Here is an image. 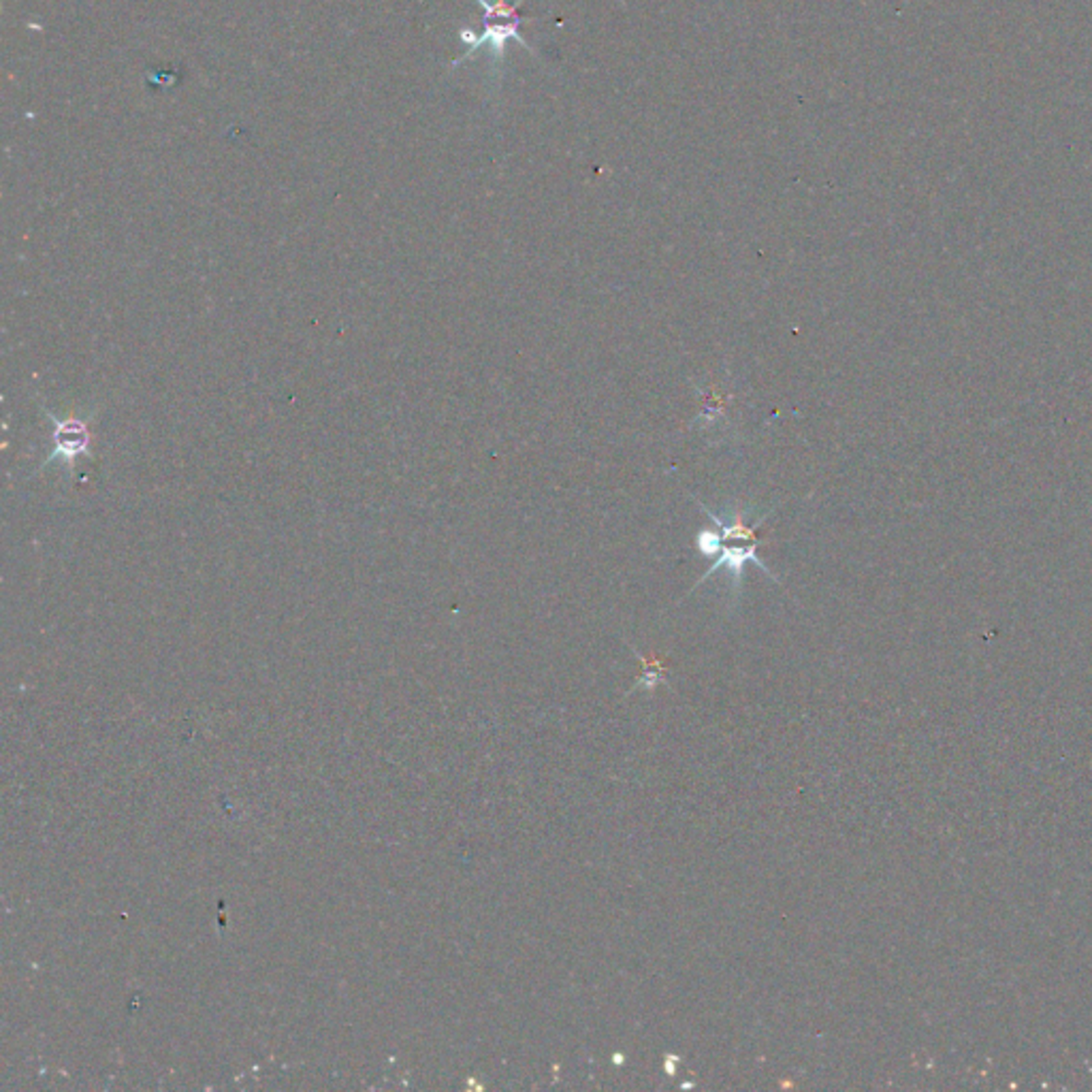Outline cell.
Returning a JSON list of instances; mask_svg holds the SVG:
<instances>
[{"instance_id": "1", "label": "cell", "mask_w": 1092, "mask_h": 1092, "mask_svg": "<svg viewBox=\"0 0 1092 1092\" xmlns=\"http://www.w3.org/2000/svg\"><path fill=\"white\" fill-rule=\"evenodd\" d=\"M50 421L53 425V446L47 461L63 459L68 466H73L77 457L90 453V432H88V425L84 421L75 419V416L58 419V416L53 414H50Z\"/></svg>"}, {"instance_id": "3", "label": "cell", "mask_w": 1092, "mask_h": 1092, "mask_svg": "<svg viewBox=\"0 0 1092 1092\" xmlns=\"http://www.w3.org/2000/svg\"><path fill=\"white\" fill-rule=\"evenodd\" d=\"M695 546H698V551L702 552L705 557H715L717 552L721 551L723 546V538H721V531H713V529H702L698 538H695Z\"/></svg>"}, {"instance_id": "2", "label": "cell", "mask_w": 1092, "mask_h": 1092, "mask_svg": "<svg viewBox=\"0 0 1092 1092\" xmlns=\"http://www.w3.org/2000/svg\"><path fill=\"white\" fill-rule=\"evenodd\" d=\"M755 549H757V542H751L749 546H726V549H723V546H721V551H719V552H721V557L717 559L713 568L708 570L706 575L700 578V583H705V580H706L708 576H713L715 572L719 570V568H728L730 572H732V575H734L736 578H739V576H741V572H742V565H745L747 562H754V564H757V565H760V568H762L764 572H766V575H770L766 565L762 564V559L755 555ZM700 583H698V585H700Z\"/></svg>"}]
</instances>
